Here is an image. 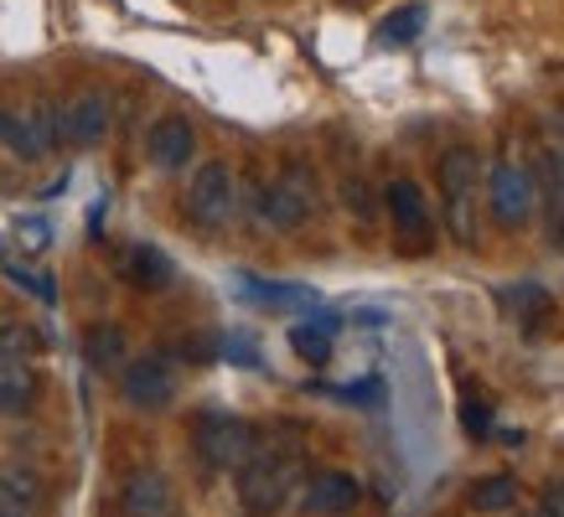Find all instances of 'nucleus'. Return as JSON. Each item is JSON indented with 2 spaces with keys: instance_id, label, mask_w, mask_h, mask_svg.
Instances as JSON below:
<instances>
[{
  "instance_id": "nucleus-1",
  "label": "nucleus",
  "mask_w": 564,
  "mask_h": 517,
  "mask_svg": "<svg viewBox=\"0 0 564 517\" xmlns=\"http://www.w3.org/2000/svg\"><path fill=\"white\" fill-rule=\"evenodd\" d=\"M301 486V455L285 446H254L239 465V507L249 517H274Z\"/></svg>"
},
{
  "instance_id": "nucleus-2",
  "label": "nucleus",
  "mask_w": 564,
  "mask_h": 517,
  "mask_svg": "<svg viewBox=\"0 0 564 517\" xmlns=\"http://www.w3.org/2000/svg\"><path fill=\"white\" fill-rule=\"evenodd\" d=\"M192 446H197V455H203L213 471H239V465L254 455L259 435L239 414L207 409V414H197V425H192Z\"/></svg>"
},
{
  "instance_id": "nucleus-3",
  "label": "nucleus",
  "mask_w": 564,
  "mask_h": 517,
  "mask_svg": "<svg viewBox=\"0 0 564 517\" xmlns=\"http://www.w3.org/2000/svg\"><path fill=\"white\" fill-rule=\"evenodd\" d=\"M254 212L280 233L301 228L316 212V176L306 166H285L270 187H254Z\"/></svg>"
},
{
  "instance_id": "nucleus-4",
  "label": "nucleus",
  "mask_w": 564,
  "mask_h": 517,
  "mask_svg": "<svg viewBox=\"0 0 564 517\" xmlns=\"http://www.w3.org/2000/svg\"><path fill=\"white\" fill-rule=\"evenodd\" d=\"M187 218L197 228H228L239 218V176L228 172V161L197 166L187 187Z\"/></svg>"
},
{
  "instance_id": "nucleus-5",
  "label": "nucleus",
  "mask_w": 564,
  "mask_h": 517,
  "mask_svg": "<svg viewBox=\"0 0 564 517\" xmlns=\"http://www.w3.org/2000/svg\"><path fill=\"white\" fill-rule=\"evenodd\" d=\"M487 207L497 228H523L539 212V176L523 161H497L487 172Z\"/></svg>"
},
{
  "instance_id": "nucleus-6",
  "label": "nucleus",
  "mask_w": 564,
  "mask_h": 517,
  "mask_svg": "<svg viewBox=\"0 0 564 517\" xmlns=\"http://www.w3.org/2000/svg\"><path fill=\"white\" fill-rule=\"evenodd\" d=\"M120 394H124L130 409L161 414V409H172L176 378H172V367H166L161 358H135V362H124L120 367Z\"/></svg>"
},
{
  "instance_id": "nucleus-7",
  "label": "nucleus",
  "mask_w": 564,
  "mask_h": 517,
  "mask_svg": "<svg viewBox=\"0 0 564 517\" xmlns=\"http://www.w3.org/2000/svg\"><path fill=\"white\" fill-rule=\"evenodd\" d=\"M362 502V486L352 471H316L311 482H301V513L306 517H343Z\"/></svg>"
},
{
  "instance_id": "nucleus-8",
  "label": "nucleus",
  "mask_w": 564,
  "mask_h": 517,
  "mask_svg": "<svg viewBox=\"0 0 564 517\" xmlns=\"http://www.w3.org/2000/svg\"><path fill=\"white\" fill-rule=\"evenodd\" d=\"M120 513L124 517H182L172 476L166 471H135L120 492Z\"/></svg>"
},
{
  "instance_id": "nucleus-9",
  "label": "nucleus",
  "mask_w": 564,
  "mask_h": 517,
  "mask_svg": "<svg viewBox=\"0 0 564 517\" xmlns=\"http://www.w3.org/2000/svg\"><path fill=\"white\" fill-rule=\"evenodd\" d=\"M145 155H151L155 172H182L192 155H197V130L182 114H161V120L145 130Z\"/></svg>"
},
{
  "instance_id": "nucleus-10",
  "label": "nucleus",
  "mask_w": 564,
  "mask_h": 517,
  "mask_svg": "<svg viewBox=\"0 0 564 517\" xmlns=\"http://www.w3.org/2000/svg\"><path fill=\"white\" fill-rule=\"evenodd\" d=\"M63 145H99L109 135V99H104L99 88H84V94H73L63 109Z\"/></svg>"
},
{
  "instance_id": "nucleus-11",
  "label": "nucleus",
  "mask_w": 564,
  "mask_h": 517,
  "mask_svg": "<svg viewBox=\"0 0 564 517\" xmlns=\"http://www.w3.org/2000/svg\"><path fill=\"white\" fill-rule=\"evenodd\" d=\"M383 207H389L393 228H399L404 239H430V228H435V218H430L425 191L414 187L410 176H399V182H389V187H383Z\"/></svg>"
},
{
  "instance_id": "nucleus-12",
  "label": "nucleus",
  "mask_w": 564,
  "mask_h": 517,
  "mask_svg": "<svg viewBox=\"0 0 564 517\" xmlns=\"http://www.w3.org/2000/svg\"><path fill=\"white\" fill-rule=\"evenodd\" d=\"M42 502H47V486H42V476H36L32 465L0 461V513L32 517V513H42Z\"/></svg>"
},
{
  "instance_id": "nucleus-13",
  "label": "nucleus",
  "mask_w": 564,
  "mask_h": 517,
  "mask_svg": "<svg viewBox=\"0 0 564 517\" xmlns=\"http://www.w3.org/2000/svg\"><path fill=\"white\" fill-rule=\"evenodd\" d=\"M120 279L124 285H135V290H166L176 279V264L155 243H130L120 254Z\"/></svg>"
},
{
  "instance_id": "nucleus-14",
  "label": "nucleus",
  "mask_w": 564,
  "mask_h": 517,
  "mask_svg": "<svg viewBox=\"0 0 564 517\" xmlns=\"http://www.w3.org/2000/svg\"><path fill=\"white\" fill-rule=\"evenodd\" d=\"M42 383L26 362H0V419H26L36 409Z\"/></svg>"
},
{
  "instance_id": "nucleus-15",
  "label": "nucleus",
  "mask_w": 564,
  "mask_h": 517,
  "mask_svg": "<svg viewBox=\"0 0 564 517\" xmlns=\"http://www.w3.org/2000/svg\"><path fill=\"white\" fill-rule=\"evenodd\" d=\"M84 358L94 373H120L124 362H130V342H124V331L115 321H104L84 337Z\"/></svg>"
},
{
  "instance_id": "nucleus-16",
  "label": "nucleus",
  "mask_w": 564,
  "mask_h": 517,
  "mask_svg": "<svg viewBox=\"0 0 564 517\" xmlns=\"http://www.w3.org/2000/svg\"><path fill=\"white\" fill-rule=\"evenodd\" d=\"M425 26H430V6L425 0H410V6H399V11H389V16L378 21V42L383 47H410V42H420Z\"/></svg>"
},
{
  "instance_id": "nucleus-17",
  "label": "nucleus",
  "mask_w": 564,
  "mask_h": 517,
  "mask_svg": "<svg viewBox=\"0 0 564 517\" xmlns=\"http://www.w3.org/2000/svg\"><path fill=\"white\" fill-rule=\"evenodd\" d=\"M0 145L17 155V161H42V155H47L32 114H21V109H0Z\"/></svg>"
},
{
  "instance_id": "nucleus-18",
  "label": "nucleus",
  "mask_w": 564,
  "mask_h": 517,
  "mask_svg": "<svg viewBox=\"0 0 564 517\" xmlns=\"http://www.w3.org/2000/svg\"><path fill=\"white\" fill-rule=\"evenodd\" d=\"M481 182V155L456 145V151L441 155V191H477Z\"/></svg>"
},
{
  "instance_id": "nucleus-19",
  "label": "nucleus",
  "mask_w": 564,
  "mask_h": 517,
  "mask_svg": "<svg viewBox=\"0 0 564 517\" xmlns=\"http://www.w3.org/2000/svg\"><path fill=\"white\" fill-rule=\"evenodd\" d=\"M445 228L456 243H477V191H445Z\"/></svg>"
},
{
  "instance_id": "nucleus-20",
  "label": "nucleus",
  "mask_w": 564,
  "mask_h": 517,
  "mask_svg": "<svg viewBox=\"0 0 564 517\" xmlns=\"http://www.w3.org/2000/svg\"><path fill=\"white\" fill-rule=\"evenodd\" d=\"M291 352L301 362H326L332 358V327H322V321H295L291 327Z\"/></svg>"
},
{
  "instance_id": "nucleus-21",
  "label": "nucleus",
  "mask_w": 564,
  "mask_h": 517,
  "mask_svg": "<svg viewBox=\"0 0 564 517\" xmlns=\"http://www.w3.org/2000/svg\"><path fill=\"white\" fill-rule=\"evenodd\" d=\"M466 502H471L477 513H508V507L518 502V482L513 476H487V482L471 486V497Z\"/></svg>"
},
{
  "instance_id": "nucleus-22",
  "label": "nucleus",
  "mask_w": 564,
  "mask_h": 517,
  "mask_svg": "<svg viewBox=\"0 0 564 517\" xmlns=\"http://www.w3.org/2000/svg\"><path fill=\"white\" fill-rule=\"evenodd\" d=\"M0 270H6V275L17 279L21 290L26 295H36V300H57V285H52V275H42V270H32V264H21L17 254H6V249H0Z\"/></svg>"
},
{
  "instance_id": "nucleus-23",
  "label": "nucleus",
  "mask_w": 564,
  "mask_h": 517,
  "mask_svg": "<svg viewBox=\"0 0 564 517\" xmlns=\"http://www.w3.org/2000/svg\"><path fill=\"white\" fill-rule=\"evenodd\" d=\"M42 346L32 327H21V321H0V362H26Z\"/></svg>"
},
{
  "instance_id": "nucleus-24",
  "label": "nucleus",
  "mask_w": 564,
  "mask_h": 517,
  "mask_svg": "<svg viewBox=\"0 0 564 517\" xmlns=\"http://www.w3.org/2000/svg\"><path fill=\"white\" fill-rule=\"evenodd\" d=\"M249 300H264V306H306L311 300V290H291V285H264V279H254V275H243V285H239Z\"/></svg>"
},
{
  "instance_id": "nucleus-25",
  "label": "nucleus",
  "mask_w": 564,
  "mask_h": 517,
  "mask_svg": "<svg viewBox=\"0 0 564 517\" xmlns=\"http://www.w3.org/2000/svg\"><path fill=\"white\" fill-rule=\"evenodd\" d=\"M549 202H554V243H564V151L549 155Z\"/></svg>"
},
{
  "instance_id": "nucleus-26",
  "label": "nucleus",
  "mask_w": 564,
  "mask_h": 517,
  "mask_svg": "<svg viewBox=\"0 0 564 517\" xmlns=\"http://www.w3.org/2000/svg\"><path fill=\"white\" fill-rule=\"evenodd\" d=\"M343 202H347V212H352V218H362V223L373 218V191H368V182H362V176H347V182H343Z\"/></svg>"
},
{
  "instance_id": "nucleus-27",
  "label": "nucleus",
  "mask_w": 564,
  "mask_h": 517,
  "mask_svg": "<svg viewBox=\"0 0 564 517\" xmlns=\"http://www.w3.org/2000/svg\"><path fill=\"white\" fill-rule=\"evenodd\" d=\"M17 243L26 249V254H42V249L52 243V228L42 223V218H21V223H17Z\"/></svg>"
},
{
  "instance_id": "nucleus-28",
  "label": "nucleus",
  "mask_w": 564,
  "mask_h": 517,
  "mask_svg": "<svg viewBox=\"0 0 564 517\" xmlns=\"http://www.w3.org/2000/svg\"><path fill=\"white\" fill-rule=\"evenodd\" d=\"M502 300H513V306L529 310V316H539V310L549 306V295L539 290V285H518V290H502Z\"/></svg>"
},
{
  "instance_id": "nucleus-29",
  "label": "nucleus",
  "mask_w": 564,
  "mask_h": 517,
  "mask_svg": "<svg viewBox=\"0 0 564 517\" xmlns=\"http://www.w3.org/2000/svg\"><path fill=\"white\" fill-rule=\"evenodd\" d=\"M223 352H228V358L239 362V367H254V362H259L254 342H243V337H228V342H223Z\"/></svg>"
},
{
  "instance_id": "nucleus-30",
  "label": "nucleus",
  "mask_w": 564,
  "mask_h": 517,
  "mask_svg": "<svg viewBox=\"0 0 564 517\" xmlns=\"http://www.w3.org/2000/svg\"><path fill=\"white\" fill-rule=\"evenodd\" d=\"M539 517H564V482H554L544 497H539Z\"/></svg>"
},
{
  "instance_id": "nucleus-31",
  "label": "nucleus",
  "mask_w": 564,
  "mask_h": 517,
  "mask_svg": "<svg viewBox=\"0 0 564 517\" xmlns=\"http://www.w3.org/2000/svg\"><path fill=\"white\" fill-rule=\"evenodd\" d=\"M462 419H466V430H471V435H487V430H492V414L481 409V404H466Z\"/></svg>"
},
{
  "instance_id": "nucleus-32",
  "label": "nucleus",
  "mask_w": 564,
  "mask_h": 517,
  "mask_svg": "<svg viewBox=\"0 0 564 517\" xmlns=\"http://www.w3.org/2000/svg\"><path fill=\"white\" fill-rule=\"evenodd\" d=\"M0 517H11V513H0Z\"/></svg>"
},
{
  "instance_id": "nucleus-33",
  "label": "nucleus",
  "mask_w": 564,
  "mask_h": 517,
  "mask_svg": "<svg viewBox=\"0 0 564 517\" xmlns=\"http://www.w3.org/2000/svg\"><path fill=\"white\" fill-rule=\"evenodd\" d=\"M352 6H358V0H352Z\"/></svg>"
}]
</instances>
